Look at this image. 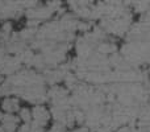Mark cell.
<instances>
[{"label": "cell", "instance_id": "1", "mask_svg": "<svg viewBox=\"0 0 150 132\" xmlns=\"http://www.w3.org/2000/svg\"><path fill=\"white\" fill-rule=\"evenodd\" d=\"M52 119V110L45 103L34 104L32 107V123L40 126L42 128H46Z\"/></svg>", "mask_w": 150, "mask_h": 132}, {"label": "cell", "instance_id": "3", "mask_svg": "<svg viewBox=\"0 0 150 132\" xmlns=\"http://www.w3.org/2000/svg\"><path fill=\"white\" fill-rule=\"evenodd\" d=\"M4 115H5V114L1 111V110H0V123H1V120H3V118H4Z\"/></svg>", "mask_w": 150, "mask_h": 132}, {"label": "cell", "instance_id": "2", "mask_svg": "<svg viewBox=\"0 0 150 132\" xmlns=\"http://www.w3.org/2000/svg\"><path fill=\"white\" fill-rule=\"evenodd\" d=\"M21 101L17 95H7L1 101V111L4 114L17 115L21 110Z\"/></svg>", "mask_w": 150, "mask_h": 132}]
</instances>
